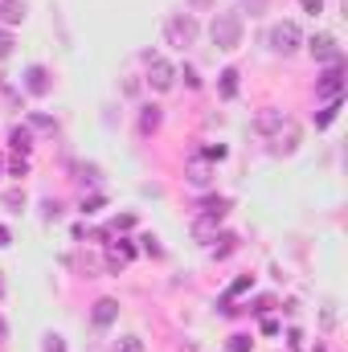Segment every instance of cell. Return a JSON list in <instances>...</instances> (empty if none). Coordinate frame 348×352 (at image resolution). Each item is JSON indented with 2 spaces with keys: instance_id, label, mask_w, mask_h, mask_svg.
Masks as SVG:
<instances>
[{
  "instance_id": "27",
  "label": "cell",
  "mask_w": 348,
  "mask_h": 352,
  "mask_svg": "<svg viewBox=\"0 0 348 352\" xmlns=\"http://www.w3.org/2000/svg\"><path fill=\"white\" fill-rule=\"evenodd\" d=\"M0 295H4V283H0Z\"/></svg>"
},
{
  "instance_id": "16",
  "label": "cell",
  "mask_w": 348,
  "mask_h": 352,
  "mask_svg": "<svg viewBox=\"0 0 348 352\" xmlns=\"http://www.w3.org/2000/svg\"><path fill=\"white\" fill-rule=\"evenodd\" d=\"M12 148H17V152H29V148H33V135H29V127H17V131H12Z\"/></svg>"
},
{
  "instance_id": "7",
  "label": "cell",
  "mask_w": 348,
  "mask_h": 352,
  "mask_svg": "<svg viewBox=\"0 0 348 352\" xmlns=\"http://www.w3.org/2000/svg\"><path fill=\"white\" fill-rule=\"evenodd\" d=\"M115 316H119V303H115V299H98L90 320H94V328H111V324H115Z\"/></svg>"
},
{
  "instance_id": "4",
  "label": "cell",
  "mask_w": 348,
  "mask_h": 352,
  "mask_svg": "<svg viewBox=\"0 0 348 352\" xmlns=\"http://www.w3.org/2000/svg\"><path fill=\"white\" fill-rule=\"evenodd\" d=\"M148 82H152V90H173L176 66L164 62V58H152V54H148Z\"/></svg>"
},
{
  "instance_id": "8",
  "label": "cell",
  "mask_w": 348,
  "mask_h": 352,
  "mask_svg": "<svg viewBox=\"0 0 348 352\" xmlns=\"http://www.w3.org/2000/svg\"><path fill=\"white\" fill-rule=\"evenodd\" d=\"M25 90H29V94H50V74H45V66H29V70H25Z\"/></svg>"
},
{
  "instance_id": "12",
  "label": "cell",
  "mask_w": 348,
  "mask_h": 352,
  "mask_svg": "<svg viewBox=\"0 0 348 352\" xmlns=\"http://www.w3.org/2000/svg\"><path fill=\"white\" fill-rule=\"evenodd\" d=\"M156 127H160V107H144V115H140V131L152 135Z\"/></svg>"
},
{
  "instance_id": "20",
  "label": "cell",
  "mask_w": 348,
  "mask_h": 352,
  "mask_svg": "<svg viewBox=\"0 0 348 352\" xmlns=\"http://www.w3.org/2000/svg\"><path fill=\"white\" fill-rule=\"evenodd\" d=\"M33 127H37V131H54V127H58V123H54V119H50V115H33Z\"/></svg>"
},
{
  "instance_id": "17",
  "label": "cell",
  "mask_w": 348,
  "mask_h": 352,
  "mask_svg": "<svg viewBox=\"0 0 348 352\" xmlns=\"http://www.w3.org/2000/svg\"><path fill=\"white\" fill-rule=\"evenodd\" d=\"M217 242H221V246H213V254H217V258H226V254H234V250H238V238H234V234H221Z\"/></svg>"
},
{
  "instance_id": "1",
  "label": "cell",
  "mask_w": 348,
  "mask_h": 352,
  "mask_svg": "<svg viewBox=\"0 0 348 352\" xmlns=\"http://www.w3.org/2000/svg\"><path fill=\"white\" fill-rule=\"evenodd\" d=\"M209 37H213V45L217 50H238L242 45V16L238 12H217L213 16V25H209Z\"/></svg>"
},
{
  "instance_id": "2",
  "label": "cell",
  "mask_w": 348,
  "mask_h": 352,
  "mask_svg": "<svg viewBox=\"0 0 348 352\" xmlns=\"http://www.w3.org/2000/svg\"><path fill=\"white\" fill-rule=\"evenodd\" d=\"M266 41H270V50H274V54H283V58H287V54H295V50L303 45V33H299V25H295V21H279V25L270 29V37H266Z\"/></svg>"
},
{
  "instance_id": "11",
  "label": "cell",
  "mask_w": 348,
  "mask_h": 352,
  "mask_svg": "<svg viewBox=\"0 0 348 352\" xmlns=\"http://www.w3.org/2000/svg\"><path fill=\"white\" fill-rule=\"evenodd\" d=\"M127 263H131V246H127V242L111 246V254H107V266H111V270H123Z\"/></svg>"
},
{
  "instance_id": "21",
  "label": "cell",
  "mask_w": 348,
  "mask_h": 352,
  "mask_svg": "<svg viewBox=\"0 0 348 352\" xmlns=\"http://www.w3.org/2000/svg\"><path fill=\"white\" fill-rule=\"evenodd\" d=\"M45 352H66V344H62V336H45Z\"/></svg>"
},
{
  "instance_id": "6",
  "label": "cell",
  "mask_w": 348,
  "mask_h": 352,
  "mask_svg": "<svg viewBox=\"0 0 348 352\" xmlns=\"http://www.w3.org/2000/svg\"><path fill=\"white\" fill-rule=\"evenodd\" d=\"M307 50H312V58H320V62H340V45H336V37H328V33H316L312 41H307Z\"/></svg>"
},
{
  "instance_id": "15",
  "label": "cell",
  "mask_w": 348,
  "mask_h": 352,
  "mask_svg": "<svg viewBox=\"0 0 348 352\" xmlns=\"http://www.w3.org/2000/svg\"><path fill=\"white\" fill-rule=\"evenodd\" d=\"M221 94H226V98L238 94V70H221Z\"/></svg>"
},
{
  "instance_id": "13",
  "label": "cell",
  "mask_w": 348,
  "mask_h": 352,
  "mask_svg": "<svg viewBox=\"0 0 348 352\" xmlns=\"http://www.w3.org/2000/svg\"><path fill=\"white\" fill-rule=\"evenodd\" d=\"M188 180H193L197 188H205V184H209V164H205V160H193V164H188Z\"/></svg>"
},
{
  "instance_id": "29",
  "label": "cell",
  "mask_w": 348,
  "mask_h": 352,
  "mask_svg": "<svg viewBox=\"0 0 348 352\" xmlns=\"http://www.w3.org/2000/svg\"><path fill=\"white\" fill-rule=\"evenodd\" d=\"M316 352H320V349H316Z\"/></svg>"
},
{
  "instance_id": "3",
  "label": "cell",
  "mask_w": 348,
  "mask_h": 352,
  "mask_svg": "<svg viewBox=\"0 0 348 352\" xmlns=\"http://www.w3.org/2000/svg\"><path fill=\"white\" fill-rule=\"evenodd\" d=\"M164 33H168V45H193L197 41V21L193 16H173L168 25H164Z\"/></svg>"
},
{
  "instance_id": "28",
  "label": "cell",
  "mask_w": 348,
  "mask_h": 352,
  "mask_svg": "<svg viewBox=\"0 0 348 352\" xmlns=\"http://www.w3.org/2000/svg\"><path fill=\"white\" fill-rule=\"evenodd\" d=\"M0 336H4V324H0Z\"/></svg>"
},
{
  "instance_id": "10",
  "label": "cell",
  "mask_w": 348,
  "mask_h": 352,
  "mask_svg": "<svg viewBox=\"0 0 348 352\" xmlns=\"http://www.w3.org/2000/svg\"><path fill=\"white\" fill-rule=\"evenodd\" d=\"M25 21V4L21 0H0V25H21Z\"/></svg>"
},
{
  "instance_id": "9",
  "label": "cell",
  "mask_w": 348,
  "mask_h": 352,
  "mask_svg": "<svg viewBox=\"0 0 348 352\" xmlns=\"http://www.w3.org/2000/svg\"><path fill=\"white\" fill-rule=\"evenodd\" d=\"M283 111H262L259 119H254V131H262V135H270V131H283Z\"/></svg>"
},
{
  "instance_id": "22",
  "label": "cell",
  "mask_w": 348,
  "mask_h": 352,
  "mask_svg": "<svg viewBox=\"0 0 348 352\" xmlns=\"http://www.w3.org/2000/svg\"><path fill=\"white\" fill-rule=\"evenodd\" d=\"M299 4H303V12H312V16L324 12V0H299Z\"/></svg>"
},
{
  "instance_id": "23",
  "label": "cell",
  "mask_w": 348,
  "mask_h": 352,
  "mask_svg": "<svg viewBox=\"0 0 348 352\" xmlns=\"http://www.w3.org/2000/svg\"><path fill=\"white\" fill-rule=\"evenodd\" d=\"M8 54H12V37L0 29V58H8Z\"/></svg>"
},
{
  "instance_id": "24",
  "label": "cell",
  "mask_w": 348,
  "mask_h": 352,
  "mask_svg": "<svg viewBox=\"0 0 348 352\" xmlns=\"http://www.w3.org/2000/svg\"><path fill=\"white\" fill-rule=\"evenodd\" d=\"M221 156H226V148H221V144H217V148H205V160H221Z\"/></svg>"
},
{
  "instance_id": "26",
  "label": "cell",
  "mask_w": 348,
  "mask_h": 352,
  "mask_svg": "<svg viewBox=\"0 0 348 352\" xmlns=\"http://www.w3.org/2000/svg\"><path fill=\"white\" fill-rule=\"evenodd\" d=\"M0 246H8V230L4 226H0Z\"/></svg>"
},
{
  "instance_id": "18",
  "label": "cell",
  "mask_w": 348,
  "mask_h": 352,
  "mask_svg": "<svg viewBox=\"0 0 348 352\" xmlns=\"http://www.w3.org/2000/svg\"><path fill=\"white\" fill-rule=\"evenodd\" d=\"M115 352H144V340H140V336H123V340L115 344Z\"/></svg>"
},
{
  "instance_id": "25",
  "label": "cell",
  "mask_w": 348,
  "mask_h": 352,
  "mask_svg": "<svg viewBox=\"0 0 348 352\" xmlns=\"http://www.w3.org/2000/svg\"><path fill=\"white\" fill-rule=\"evenodd\" d=\"M217 0H188V8H197V12H205V8H213Z\"/></svg>"
},
{
  "instance_id": "5",
  "label": "cell",
  "mask_w": 348,
  "mask_h": 352,
  "mask_svg": "<svg viewBox=\"0 0 348 352\" xmlns=\"http://www.w3.org/2000/svg\"><path fill=\"white\" fill-rule=\"evenodd\" d=\"M340 90H345V66L332 62V66L324 70V78L316 82V94H324V98H340Z\"/></svg>"
},
{
  "instance_id": "14",
  "label": "cell",
  "mask_w": 348,
  "mask_h": 352,
  "mask_svg": "<svg viewBox=\"0 0 348 352\" xmlns=\"http://www.w3.org/2000/svg\"><path fill=\"white\" fill-rule=\"evenodd\" d=\"M336 115H340V98H332V102H328V107H324V111L316 115V127H328V123H332Z\"/></svg>"
},
{
  "instance_id": "19",
  "label": "cell",
  "mask_w": 348,
  "mask_h": 352,
  "mask_svg": "<svg viewBox=\"0 0 348 352\" xmlns=\"http://www.w3.org/2000/svg\"><path fill=\"white\" fill-rule=\"evenodd\" d=\"M230 352H250V336H230Z\"/></svg>"
}]
</instances>
